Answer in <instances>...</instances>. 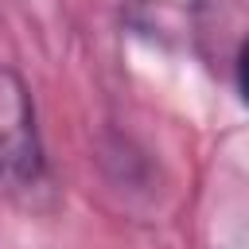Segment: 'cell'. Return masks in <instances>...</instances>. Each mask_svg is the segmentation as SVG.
Listing matches in <instances>:
<instances>
[{"label":"cell","instance_id":"cell-1","mask_svg":"<svg viewBox=\"0 0 249 249\" xmlns=\"http://www.w3.org/2000/svg\"><path fill=\"white\" fill-rule=\"evenodd\" d=\"M47 175V152L39 136V113L31 86L8 62H0V183L12 191L39 187Z\"/></svg>","mask_w":249,"mask_h":249},{"label":"cell","instance_id":"cell-2","mask_svg":"<svg viewBox=\"0 0 249 249\" xmlns=\"http://www.w3.org/2000/svg\"><path fill=\"white\" fill-rule=\"evenodd\" d=\"M237 93H241V101L249 105V39H245L241 51H237Z\"/></svg>","mask_w":249,"mask_h":249}]
</instances>
